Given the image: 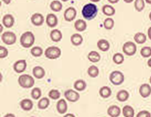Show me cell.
<instances>
[{"instance_id":"8d00e7d4","label":"cell","mask_w":151,"mask_h":117,"mask_svg":"<svg viewBox=\"0 0 151 117\" xmlns=\"http://www.w3.org/2000/svg\"><path fill=\"white\" fill-rule=\"evenodd\" d=\"M134 7L138 12L143 11V9L145 8V0H135Z\"/></svg>"},{"instance_id":"83f0119b","label":"cell","mask_w":151,"mask_h":117,"mask_svg":"<svg viewBox=\"0 0 151 117\" xmlns=\"http://www.w3.org/2000/svg\"><path fill=\"white\" fill-rule=\"evenodd\" d=\"M122 114L124 117H133L135 114V112H134V109L130 106H125L122 108Z\"/></svg>"},{"instance_id":"7dc6e473","label":"cell","mask_w":151,"mask_h":117,"mask_svg":"<svg viewBox=\"0 0 151 117\" xmlns=\"http://www.w3.org/2000/svg\"><path fill=\"white\" fill-rule=\"evenodd\" d=\"M147 65H148V67H150V68H151V57H150L149 59L147 60Z\"/></svg>"},{"instance_id":"f6af8a7d","label":"cell","mask_w":151,"mask_h":117,"mask_svg":"<svg viewBox=\"0 0 151 117\" xmlns=\"http://www.w3.org/2000/svg\"><path fill=\"white\" fill-rule=\"evenodd\" d=\"M123 1H124L125 3H127V4H129V3H131V2L135 1V0H123Z\"/></svg>"},{"instance_id":"db71d44e","label":"cell","mask_w":151,"mask_h":117,"mask_svg":"<svg viewBox=\"0 0 151 117\" xmlns=\"http://www.w3.org/2000/svg\"><path fill=\"white\" fill-rule=\"evenodd\" d=\"M61 1H63V2H67V1H68V0H61Z\"/></svg>"},{"instance_id":"9c48e42d","label":"cell","mask_w":151,"mask_h":117,"mask_svg":"<svg viewBox=\"0 0 151 117\" xmlns=\"http://www.w3.org/2000/svg\"><path fill=\"white\" fill-rule=\"evenodd\" d=\"M31 22L34 26H42L44 23V17L39 13H33L31 17Z\"/></svg>"},{"instance_id":"ab89813d","label":"cell","mask_w":151,"mask_h":117,"mask_svg":"<svg viewBox=\"0 0 151 117\" xmlns=\"http://www.w3.org/2000/svg\"><path fill=\"white\" fill-rule=\"evenodd\" d=\"M8 55V50L6 47H0V58H6Z\"/></svg>"},{"instance_id":"ac0fdd59","label":"cell","mask_w":151,"mask_h":117,"mask_svg":"<svg viewBox=\"0 0 151 117\" xmlns=\"http://www.w3.org/2000/svg\"><path fill=\"white\" fill-rule=\"evenodd\" d=\"M57 110L60 114L66 113L68 111V104L65 99H60L59 102L57 103Z\"/></svg>"},{"instance_id":"5bb4252c","label":"cell","mask_w":151,"mask_h":117,"mask_svg":"<svg viewBox=\"0 0 151 117\" xmlns=\"http://www.w3.org/2000/svg\"><path fill=\"white\" fill-rule=\"evenodd\" d=\"M139 94L144 99L148 97L151 95V86L149 84H142L139 87Z\"/></svg>"},{"instance_id":"d6a6232c","label":"cell","mask_w":151,"mask_h":117,"mask_svg":"<svg viewBox=\"0 0 151 117\" xmlns=\"http://www.w3.org/2000/svg\"><path fill=\"white\" fill-rule=\"evenodd\" d=\"M50 9L54 12H60L62 9V4L59 1V0H54L50 3Z\"/></svg>"},{"instance_id":"f907efd6","label":"cell","mask_w":151,"mask_h":117,"mask_svg":"<svg viewBox=\"0 0 151 117\" xmlns=\"http://www.w3.org/2000/svg\"><path fill=\"white\" fill-rule=\"evenodd\" d=\"M90 1H92V2H94V3H96V2H99L100 0H90Z\"/></svg>"},{"instance_id":"836d02e7","label":"cell","mask_w":151,"mask_h":117,"mask_svg":"<svg viewBox=\"0 0 151 117\" xmlns=\"http://www.w3.org/2000/svg\"><path fill=\"white\" fill-rule=\"evenodd\" d=\"M104 27L106 30H111L113 27H114V20H113V19L111 18V17L106 18L104 20Z\"/></svg>"},{"instance_id":"2e32d148","label":"cell","mask_w":151,"mask_h":117,"mask_svg":"<svg viewBox=\"0 0 151 117\" xmlns=\"http://www.w3.org/2000/svg\"><path fill=\"white\" fill-rule=\"evenodd\" d=\"M50 38L51 40L54 42H59L62 40V32L58 30V29H54L50 31Z\"/></svg>"},{"instance_id":"7a4b0ae2","label":"cell","mask_w":151,"mask_h":117,"mask_svg":"<svg viewBox=\"0 0 151 117\" xmlns=\"http://www.w3.org/2000/svg\"><path fill=\"white\" fill-rule=\"evenodd\" d=\"M34 42H35V37L32 31H25L24 33H23V35L20 38V43L25 48H29L32 47Z\"/></svg>"},{"instance_id":"d590c367","label":"cell","mask_w":151,"mask_h":117,"mask_svg":"<svg viewBox=\"0 0 151 117\" xmlns=\"http://www.w3.org/2000/svg\"><path fill=\"white\" fill-rule=\"evenodd\" d=\"M31 54H32V55H33L35 57H39V56L42 55L43 49L41 47H33L31 49Z\"/></svg>"},{"instance_id":"f546056e","label":"cell","mask_w":151,"mask_h":117,"mask_svg":"<svg viewBox=\"0 0 151 117\" xmlns=\"http://www.w3.org/2000/svg\"><path fill=\"white\" fill-rule=\"evenodd\" d=\"M134 40L138 44H143L147 40V36L142 32H138L134 36Z\"/></svg>"},{"instance_id":"5b68a950","label":"cell","mask_w":151,"mask_h":117,"mask_svg":"<svg viewBox=\"0 0 151 117\" xmlns=\"http://www.w3.org/2000/svg\"><path fill=\"white\" fill-rule=\"evenodd\" d=\"M44 55L48 59H57L61 55V49L55 46L49 47L44 51Z\"/></svg>"},{"instance_id":"681fc988","label":"cell","mask_w":151,"mask_h":117,"mask_svg":"<svg viewBox=\"0 0 151 117\" xmlns=\"http://www.w3.org/2000/svg\"><path fill=\"white\" fill-rule=\"evenodd\" d=\"M3 31V25L0 24V32H2Z\"/></svg>"},{"instance_id":"7bdbcfd3","label":"cell","mask_w":151,"mask_h":117,"mask_svg":"<svg viewBox=\"0 0 151 117\" xmlns=\"http://www.w3.org/2000/svg\"><path fill=\"white\" fill-rule=\"evenodd\" d=\"M108 1L111 3V4H116L119 2V0H108Z\"/></svg>"},{"instance_id":"f35d334b","label":"cell","mask_w":151,"mask_h":117,"mask_svg":"<svg viewBox=\"0 0 151 117\" xmlns=\"http://www.w3.org/2000/svg\"><path fill=\"white\" fill-rule=\"evenodd\" d=\"M140 55L143 57H150L151 56V48L150 47H143L140 50Z\"/></svg>"},{"instance_id":"11a10c76","label":"cell","mask_w":151,"mask_h":117,"mask_svg":"<svg viewBox=\"0 0 151 117\" xmlns=\"http://www.w3.org/2000/svg\"><path fill=\"white\" fill-rule=\"evenodd\" d=\"M149 82H150V84H151V76H150V79H149Z\"/></svg>"},{"instance_id":"9a60e30c","label":"cell","mask_w":151,"mask_h":117,"mask_svg":"<svg viewBox=\"0 0 151 117\" xmlns=\"http://www.w3.org/2000/svg\"><path fill=\"white\" fill-rule=\"evenodd\" d=\"M121 108L118 106H111L107 110V114L111 117H118L121 114Z\"/></svg>"},{"instance_id":"bcb514c9","label":"cell","mask_w":151,"mask_h":117,"mask_svg":"<svg viewBox=\"0 0 151 117\" xmlns=\"http://www.w3.org/2000/svg\"><path fill=\"white\" fill-rule=\"evenodd\" d=\"M64 117H75V115L72 114V113H68V114L64 115Z\"/></svg>"},{"instance_id":"b9f144b4","label":"cell","mask_w":151,"mask_h":117,"mask_svg":"<svg viewBox=\"0 0 151 117\" xmlns=\"http://www.w3.org/2000/svg\"><path fill=\"white\" fill-rule=\"evenodd\" d=\"M147 36L149 38V40H151V27H149V29L147 30Z\"/></svg>"},{"instance_id":"4316f807","label":"cell","mask_w":151,"mask_h":117,"mask_svg":"<svg viewBox=\"0 0 151 117\" xmlns=\"http://www.w3.org/2000/svg\"><path fill=\"white\" fill-rule=\"evenodd\" d=\"M74 89L78 91H83L86 89V83L83 80H78L74 83Z\"/></svg>"},{"instance_id":"484cf974","label":"cell","mask_w":151,"mask_h":117,"mask_svg":"<svg viewBox=\"0 0 151 117\" xmlns=\"http://www.w3.org/2000/svg\"><path fill=\"white\" fill-rule=\"evenodd\" d=\"M99 95L103 99H108L111 95V89L108 86H104L99 89Z\"/></svg>"},{"instance_id":"3957f363","label":"cell","mask_w":151,"mask_h":117,"mask_svg":"<svg viewBox=\"0 0 151 117\" xmlns=\"http://www.w3.org/2000/svg\"><path fill=\"white\" fill-rule=\"evenodd\" d=\"M34 79L29 74H23L18 78V83L24 89H30L34 85Z\"/></svg>"},{"instance_id":"e575fe53","label":"cell","mask_w":151,"mask_h":117,"mask_svg":"<svg viewBox=\"0 0 151 117\" xmlns=\"http://www.w3.org/2000/svg\"><path fill=\"white\" fill-rule=\"evenodd\" d=\"M31 96L33 99L38 100L42 96V90L40 88H33L31 92Z\"/></svg>"},{"instance_id":"8992f818","label":"cell","mask_w":151,"mask_h":117,"mask_svg":"<svg viewBox=\"0 0 151 117\" xmlns=\"http://www.w3.org/2000/svg\"><path fill=\"white\" fill-rule=\"evenodd\" d=\"M1 40H2L3 43H5L6 45L11 46V45H14L15 43V41H16V36L12 31H6V32H4L2 34Z\"/></svg>"},{"instance_id":"7402d4cb","label":"cell","mask_w":151,"mask_h":117,"mask_svg":"<svg viewBox=\"0 0 151 117\" xmlns=\"http://www.w3.org/2000/svg\"><path fill=\"white\" fill-rule=\"evenodd\" d=\"M74 27H75V29L77 30L78 31L82 32V31L86 30V29L87 27V24H86V22H85L84 20H80V19H79V20L75 22Z\"/></svg>"},{"instance_id":"52a82bcc","label":"cell","mask_w":151,"mask_h":117,"mask_svg":"<svg viewBox=\"0 0 151 117\" xmlns=\"http://www.w3.org/2000/svg\"><path fill=\"white\" fill-rule=\"evenodd\" d=\"M122 51L126 55H134L137 52V46L135 43L131 42V41H128L126 43H124L123 47H122Z\"/></svg>"},{"instance_id":"1f68e13d","label":"cell","mask_w":151,"mask_h":117,"mask_svg":"<svg viewBox=\"0 0 151 117\" xmlns=\"http://www.w3.org/2000/svg\"><path fill=\"white\" fill-rule=\"evenodd\" d=\"M112 61L116 65H122L124 62V56L122 53H116L112 56Z\"/></svg>"},{"instance_id":"74e56055","label":"cell","mask_w":151,"mask_h":117,"mask_svg":"<svg viewBox=\"0 0 151 117\" xmlns=\"http://www.w3.org/2000/svg\"><path fill=\"white\" fill-rule=\"evenodd\" d=\"M49 97L53 100H57L60 97V92L58 89H51L49 92Z\"/></svg>"},{"instance_id":"c3c4849f","label":"cell","mask_w":151,"mask_h":117,"mask_svg":"<svg viewBox=\"0 0 151 117\" xmlns=\"http://www.w3.org/2000/svg\"><path fill=\"white\" fill-rule=\"evenodd\" d=\"M8 116H14V114H12V113H7L5 117H8Z\"/></svg>"},{"instance_id":"e0dca14e","label":"cell","mask_w":151,"mask_h":117,"mask_svg":"<svg viewBox=\"0 0 151 117\" xmlns=\"http://www.w3.org/2000/svg\"><path fill=\"white\" fill-rule=\"evenodd\" d=\"M32 74L36 79H42L45 76V70L42 66H35L32 69Z\"/></svg>"},{"instance_id":"ffe728a7","label":"cell","mask_w":151,"mask_h":117,"mask_svg":"<svg viewBox=\"0 0 151 117\" xmlns=\"http://www.w3.org/2000/svg\"><path fill=\"white\" fill-rule=\"evenodd\" d=\"M70 40L72 45L74 46H80L83 42V37L79 33H75L71 36Z\"/></svg>"},{"instance_id":"4dcf8cb0","label":"cell","mask_w":151,"mask_h":117,"mask_svg":"<svg viewBox=\"0 0 151 117\" xmlns=\"http://www.w3.org/2000/svg\"><path fill=\"white\" fill-rule=\"evenodd\" d=\"M49 106H50V99L48 97H42V99H41L39 102H38V108L41 110L46 109Z\"/></svg>"},{"instance_id":"f1b7e54d","label":"cell","mask_w":151,"mask_h":117,"mask_svg":"<svg viewBox=\"0 0 151 117\" xmlns=\"http://www.w3.org/2000/svg\"><path fill=\"white\" fill-rule=\"evenodd\" d=\"M87 74L91 78H96L99 75V69L96 65H91L87 69Z\"/></svg>"},{"instance_id":"30bf717a","label":"cell","mask_w":151,"mask_h":117,"mask_svg":"<svg viewBox=\"0 0 151 117\" xmlns=\"http://www.w3.org/2000/svg\"><path fill=\"white\" fill-rule=\"evenodd\" d=\"M27 67V63L25 60H18L14 64V70L17 73H22L23 72L25 71Z\"/></svg>"},{"instance_id":"6da1fadb","label":"cell","mask_w":151,"mask_h":117,"mask_svg":"<svg viewBox=\"0 0 151 117\" xmlns=\"http://www.w3.org/2000/svg\"><path fill=\"white\" fill-rule=\"evenodd\" d=\"M97 13H98V8L93 3L86 4L82 8V15L87 21L93 20V19L96 18L97 15Z\"/></svg>"},{"instance_id":"d4e9b609","label":"cell","mask_w":151,"mask_h":117,"mask_svg":"<svg viewBox=\"0 0 151 117\" xmlns=\"http://www.w3.org/2000/svg\"><path fill=\"white\" fill-rule=\"evenodd\" d=\"M117 99L120 101V102H125L129 99V93L127 91V90H120L118 93H117Z\"/></svg>"},{"instance_id":"8fae6325","label":"cell","mask_w":151,"mask_h":117,"mask_svg":"<svg viewBox=\"0 0 151 117\" xmlns=\"http://www.w3.org/2000/svg\"><path fill=\"white\" fill-rule=\"evenodd\" d=\"M77 16V10L74 7H68L64 13V19L67 22H72Z\"/></svg>"},{"instance_id":"d6986e66","label":"cell","mask_w":151,"mask_h":117,"mask_svg":"<svg viewBox=\"0 0 151 117\" xmlns=\"http://www.w3.org/2000/svg\"><path fill=\"white\" fill-rule=\"evenodd\" d=\"M87 59L92 63H97L101 59V55L97 51H90L87 55Z\"/></svg>"},{"instance_id":"277c9868","label":"cell","mask_w":151,"mask_h":117,"mask_svg":"<svg viewBox=\"0 0 151 117\" xmlns=\"http://www.w3.org/2000/svg\"><path fill=\"white\" fill-rule=\"evenodd\" d=\"M110 82L115 86H119L123 83L124 82V75L122 72L120 71H113L111 72L109 76Z\"/></svg>"},{"instance_id":"cb8c5ba5","label":"cell","mask_w":151,"mask_h":117,"mask_svg":"<svg viewBox=\"0 0 151 117\" xmlns=\"http://www.w3.org/2000/svg\"><path fill=\"white\" fill-rule=\"evenodd\" d=\"M97 48L100 50H102L104 52H106L110 48V43H109L108 40H104V38H102V40H99L98 42H97Z\"/></svg>"},{"instance_id":"4fadbf2b","label":"cell","mask_w":151,"mask_h":117,"mask_svg":"<svg viewBox=\"0 0 151 117\" xmlns=\"http://www.w3.org/2000/svg\"><path fill=\"white\" fill-rule=\"evenodd\" d=\"M3 25L6 28H12L14 24V18L12 14H6L2 18Z\"/></svg>"},{"instance_id":"ee69618b","label":"cell","mask_w":151,"mask_h":117,"mask_svg":"<svg viewBox=\"0 0 151 117\" xmlns=\"http://www.w3.org/2000/svg\"><path fill=\"white\" fill-rule=\"evenodd\" d=\"M2 1H3L5 4H6V5H8V4L11 3V0H2Z\"/></svg>"},{"instance_id":"f5cc1de1","label":"cell","mask_w":151,"mask_h":117,"mask_svg":"<svg viewBox=\"0 0 151 117\" xmlns=\"http://www.w3.org/2000/svg\"><path fill=\"white\" fill-rule=\"evenodd\" d=\"M149 19H150V21H151V13H149Z\"/></svg>"},{"instance_id":"7c38bea8","label":"cell","mask_w":151,"mask_h":117,"mask_svg":"<svg viewBox=\"0 0 151 117\" xmlns=\"http://www.w3.org/2000/svg\"><path fill=\"white\" fill-rule=\"evenodd\" d=\"M45 22L50 28H55L58 25V17L53 13H49L46 16Z\"/></svg>"},{"instance_id":"ba28073f","label":"cell","mask_w":151,"mask_h":117,"mask_svg":"<svg viewBox=\"0 0 151 117\" xmlns=\"http://www.w3.org/2000/svg\"><path fill=\"white\" fill-rule=\"evenodd\" d=\"M64 96L66 99L69 102H77L80 99V95L78 92V90H73V89H68L65 91Z\"/></svg>"},{"instance_id":"60d3db41","label":"cell","mask_w":151,"mask_h":117,"mask_svg":"<svg viewBox=\"0 0 151 117\" xmlns=\"http://www.w3.org/2000/svg\"><path fill=\"white\" fill-rule=\"evenodd\" d=\"M137 117H151V113L148 111L146 110H142L140 112L138 113V114L136 115Z\"/></svg>"},{"instance_id":"603a6c76","label":"cell","mask_w":151,"mask_h":117,"mask_svg":"<svg viewBox=\"0 0 151 117\" xmlns=\"http://www.w3.org/2000/svg\"><path fill=\"white\" fill-rule=\"evenodd\" d=\"M102 11H103V13L104 15L108 16V17H111L112 15H114L115 14V12H116L115 9H114V7L111 6H109V5H104L103 6Z\"/></svg>"},{"instance_id":"816d5d0a","label":"cell","mask_w":151,"mask_h":117,"mask_svg":"<svg viewBox=\"0 0 151 117\" xmlns=\"http://www.w3.org/2000/svg\"><path fill=\"white\" fill-rule=\"evenodd\" d=\"M145 2H147V4H151V0H145Z\"/></svg>"},{"instance_id":"44dd1931","label":"cell","mask_w":151,"mask_h":117,"mask_svg":"<svg viewBox=\"0 0 151 117\" xmlns=\"http://www.w3.org/2000/svg\"><path fill=\"white\" fill-rule=\"evenodd\" d=\"M20 106L24 111H30L33 107V103H32V100H30L28 99H24V100H22L20 102Z\"/></svg>"}]
</instances>
